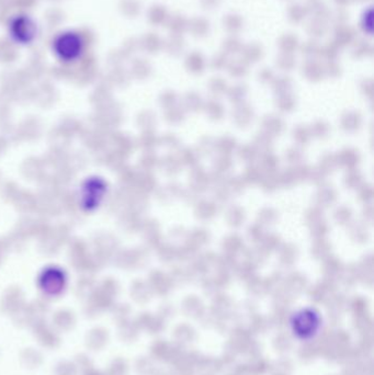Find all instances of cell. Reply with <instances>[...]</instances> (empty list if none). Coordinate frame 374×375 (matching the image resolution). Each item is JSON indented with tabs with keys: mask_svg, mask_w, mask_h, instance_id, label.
<instances>
[{
	"mask_svg": "<svg viewBox=\"0 0 374 375\" xmlns=\"http://www.w3.org/2000/svg\"><path fill=\"white\" fill-rule=\"evenodd\" d=\"M53 52L62 62L71 63L80 57L85 51V41L79 33L67 31L53 40Z\"/></svg>",
	"mask_w": 374,
	"mask_h": 375,
	"instance_id": "6da1fadb",
	"label": "cell"
},
{
	"mask_svg": "<svg viewBox=\"0 0 374 375\" xmlns=\"http://www.w3.org/2000/svg\"><path fill=\"white\" fill-rule=\"evenodd\" d=\"M106 183L99 178L88 179L82 186L81 206L87 211H93L97 207L106 193Z\"/></svg>",
	"mask_w": 374,
	"mask_h": 375,
	"instance_id": "7a4b0ae2",
	"label": "cell"
},
{
	"mask_svg": "<svg viewBox=\"0 0 374 375\" xmlns=\"http://www.w3.org/2000/svg\"><path fill=\"white\" fill-rule=\"evenodd\" d=\"M9 33L20 44H28L37 36V25L28 16H17L9 24Z\"/></svg>",
	"mask_w": 374,
	"mask_h": 375,
	"instance_id": "3957f363",
	"label": "cell"
}]
</instances>
